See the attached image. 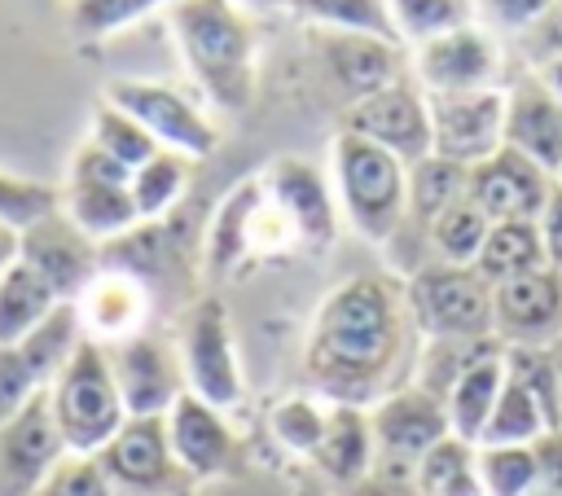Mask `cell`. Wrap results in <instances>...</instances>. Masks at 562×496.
<instances>
[{
	"instance_id": "1",
	"label": "cell",
	"mask_w": 562,
	"mask_h": 496,
	"mask_svg": "<svg viewBox=\"0 0 562 496\" xmlns=\"http://www.w3.org/2000/svg\"><path fill=\"white\" fill-rule=\"evenodd\" d=\"M417 329L404 303V277L364 272L334 285L307 329L303 369L329 404H378L404 386V364L417 360Z\"/></svg>"
},
{
	"instance_id": "2",
	"label": "cell",
	"mask_w": 562,
	"mask_h": 496,
	"mask_svg": "<svg viewBox=\"0 0 562 496\" xmlns=\"http://www.w3.org/2000/svg\"><path fill=\"white\" fill-rule=\"evenodd\" d=\"M167 26L193 88L220 114H246L259 83L255 22L237 0H171Z\"/></svg>"
},
{
	"instance_id": "3",
	"label": "cell",
	"mask_w": 562,
	"mask_h": 496,
	"mask_svg": "<svg viewBox=\"0 0 562 496\" xmlns=\"http://www.w3.org/2000/svg\"><path fill=\"white\" fill-rule=\"evenodd\" d=\"M329 184H334L338 215L356 237H364L369 246H391L400 237V224L408 211L404 158L338 127L329 140Z\"/></svg>"
},
{
	"instance_id": "4",
	"label": "cell",
	"mask_w": 562,
	"mask_h": 496,
	"mask_svg": "<svg viewBox=\"0 0 562 496\" xmlns=\"http://www.w3.org/2000/svg\"><path fill=\"white\" fill-rule=\"evenodd\" d=\"M44 395H48V408H53V421H57L66 452L97 456L119 435V426L127 421L119 382L110 373V356L92 338H79V347L57 369V377L48 382Z\"/></svg>"
},
{
	"instance_id": "5",
	"label": "cell",
	"mask_w": 562,
	"mask_h": 496,
	"mask_svg": "<svg viewBox=\"0 0 562 496\" xmlns=\"http://www.w3.org/2000/svg\"><path fill=\"white\" fill-rule=\"evenodd\" d=\"M404 303H408L417 342L492 334V285L474 268L417 263L404 277Z\"/></svg>"
},
{
	"instance_id": "6",
	"label": "cell",
	"mask_w": 562,
	"mask_h": 496,
	"mask_svg": "<svg viewBox=\"0 0 562 496\" xmlns=\"http://www.w3.org/2000/svg\"><path fill=\"white\" fill-rule=\"evenodd\" d=\"M180 369H184V391L198 395L202 404L233 413L246 395L241 382V360H237V342H233V325L228 312L215 294H202L189 303L184 320H180Z\"/></svg>"
},
{
	"instance_id": "7",
	"label": "cell",
	"mask_w": 562,
	"mask_h": 496,
	"mask_svg": "<svg viewBox=\"0 0 562 496\" xmlns=\"http://www.w3.org/2000/svg\"><path fill=\"white\" fill-rule=\"evenodd\" d=\"M369 430H373V470L413 478L417 461L448 439V413L443 399L417 386L413 377L395 391H386L378 404H369Z\"/></svg>"
},
{
	"instance_id": "8",
	"label": "cell",
	"mask_w": 562,
	"mask_h": 496,
	"mask_svg": "<svg viewBox=\"0 0 562 496\" xmlns=\"http://www.w3.org/2000/svg\"><path fill=\"white\" fill-rule=\"evenodd\" d=\"M97 461L114 496H193V478L171 452L167 417H127Z\"/></svg>"
},
{
	"instance_id": "9",
	"label": "cell",
	"mask_w": 562,
	"mask_h": 496,
	"mask_svg": "<svg viewBox=\"0 0 562 496\" xmlns=\"http://www.w3.org/2000/svg\"><path fill=\"white\" fill-rule=\"evenodd\" d=\"M105 101H114L119 110H127L154 140L158 149H176L193 162L211 158L220 149V127L206 119V110L184 97L171 83H154V79H110L105 83Z\"/></svg>"
},
{
	"instance_id": "10",
	"label": "cell",
	"mask_w": 562,
	"mask_h": 496,
	"mask_svg": "<svg viewBox=\"0 0 562 496\" xmlns=\"http://www.w3.org/2000/svg\"><path fill=\"white\" fill-rule=\"evenodd\" d=\"M408 70L422 92H474V88H505V48L501 35L483 22L443 31L417 48H408Z\"/></svg>"
},
{
	"instance_id": "11",
	"label": "cell",
	"mask_w": 562,
	"mask_h": 496,
	"mask_svg": "<svg viewBox=\"0 0 562 496\" xmlns=\"http://www.w3.org/2000/svg\"><path fill=\"white\" fill-rule=\"evenodd\" d=\"M430 154L461 167H479L505 145V88L474 92H426Z\"/></svg>"
},
{
	"instance_id": "12",
	"label": "cell",
	"mask_w": 562,
	"mask_h": 496,
	"mask_svg": "<svg viewBox=\"0 0 562 496\" xmlns=\"http://www.w3.org/2000/svg\"><path fill=\"white\" fill-rule=\"evenodd\" d=\"M259 180H263L272 206L290 219L299 250H312V255L334 250L342 215L334 202V184H329V176L316 171V162H307L299 154H281L259 171Z\"/></svg>"
},
{
	"instance_id": "13",
	"label": "cell",
	"mask_w": 562,
	"mask_h": 496,
	"mask_svg": "<svg viewBox=\"0 0 562 496\" xmlns=\"http://www.w3.org/2000/svg\"><path fill=\"white\" fill-rule=\"evenodd\" d=\"M105 356H110V373L119 382L127 417H162L184 395L180 351L162 334H149V329L132 334L123 342H110Z\"/></svg>"
},
{
	"instance_id": "14",
	"label": "cell",
	"mask_w": 562,
	"mask_h": 496,
	"mask_svg": "<svg viewBox=\"0 0 562 496\" xmlns=\"http://www.w3.org/2000/svg\"><path fill=\"white\" fill-rule=\"evenodd\" d=\"M342 132H356L382 149H391L404 162H417L430 154V110H426V92L408 79L378 88L360 101L342 105Z\"/></svg>"
},
{
	"instance_id": "15",
	"label": "cell",
	"mask_w": 562,
	"mask_h": 496,
	"mask_svg": "<svg viewBox=\"0 0 562 496\" xmlns=\"http://www.w3.org/2000/svg\"><path fill=\"white\" fill-rule=\"evenodd\" d=\"M18 259L31 272H40L61 303H75L101 272V246L88 233H79L61 206L18 233Z\"/></svg>"
},
{
	"instance_id": "16",
	"label": "cell",
	"mask_w": 562,
	"mask_h": 496,
	"mask_svg": "<svg viewBox=\"0 0 562 496\" xmlns=\"http://www.w3.org/2000/svg\"><path fill=\"white\" fill-rule=\"evenodd\" d=\"M492 334L501 347H553L562 338V272L536 268L496 281Z\"/></svg>"
},
{
	"instance_id": "17",
	"label": "cell",
	"mask_w": 562,
	"mask_h": 496,
	"mask_svg": "<svg viewBox=\"0 0 562 496\" xmlns=\"http://www.w3.org/2000/svg\"><path fill=\"white\" fill-rule=\"evenodd\" d=\"M312 48L325 57L329 79L347 101H360L378 88H391L408 79V48L382 35H360V31H312Z\"/></svg>"
},
{
	"instance_id": "18",
	"label": "cell",
	"mask_w": 562,
	"mask_h": 496,
	"mask_svg": "<svg viewBox=\"0 0 562 496\" xmlns=\"http://www.w3.org/2000/svg\"><path fill=\"white\" fill-rule=\"evenodd\" d=\"M553 193V176L531 162L527 154L501 145L492 158L470 167V189L465 198L496 224V219H536Z\"/></svg>"
},
{
	"instance_id": "19",
	"label": "cell",
	"mask_w": 562,
	"mask_h": 496,
	"mask_svg": "<svg viewBox=\"0 0 562 496\" xmlns=\"http://www.w3.org/2000/svg\"><path fill=\"white\" fill-rule=\"evenodd\" d=\"M66 456L48 395L40 391L13 421L0 426V496H31Z\"/></svg>"
},
{
	"instance_id": "20",
	"label": "cell",
	"mask_w": 562,
	"mask_h": 496,
	"mask_svg": "<svg viewBox=\"0 0 562 496\" xmlns=\"http://www.w3.org/2000/svg\"><path fill=\"white\" fill-rule=\"evenodd\" d=\"M162 417H167L171 452H176L180 470L193 483L224 478L237 465V435H233V426L220 408H211V404H202L198 395L184 391Z\"/></svg>"
},
{
	"instance_id": "21",
	"label": "cell",
	"mask_w": 562,
	"mask_h": 496,
	"mask_svg": "<svg viewBox=\"0 0 562 496\" xmlns=\"http://www.w3.org/2000/svg\"><path fill=\"white\" fill-rule=\"evenodd\" d=\"M75 312H79V329L83 338L110 347V342H123L132 334H145L149 329V312H154V290L127 272H114V268H101L92 277V285L75 298Z\"/></svg>"
},
{
	"instance_id": "22",
	"label": "cell",
	"mask_w": 562,
	"mask_h": 496,
	"mask_svg": "<svg viewBox=\"0 0 562 496\" xmlns=\"http://www.w3.org/2000/svg\"><path fill=\"white\" fill-rule=\"evenodd\" d=\"M505 145L540 162L549 176L562 167V97H553L536 70L505 88Z\"/></svg>"
},
{
	"instance_id": "23",
	"label": "cell",
	"mask_w": 562,
	"mask_h": 496,
	"mask_svg": "<svg viewBox=\"0 0 562 496\" xmlns=\"http://www.w3.org/2000/svg\"><path fill=\"white\" fill-rule=\"evenodd\" d=\"M312 470L338 487H356L360 478L373 474V430H369V408L360 404H329L325 435L312 452Z\"/></svg>"
},
{
	"instance_id": "24",
	"label": "cell",
	"mask_w": 562,
	"mask_h": 496,
	"mask_svg": "<svg viewBox=\"0 0 562 496\" xmlns=\"http://www.w3.org/2000/svg\"><path fill=\"white\" fill-rule=\"evenodd\" d=\"M259 202H263V180H259V176L233 184V189L220 198V206H215L211 219H206V237H202L206 272L233 277L241 263H250V224H255Z\"/></svg>"
},
{
	"instance_id": "25",
	"label": "cell",
	"mask_w": 562,
	"mask_h": 496,
	"mask_svg": "<svg viewBox=\"0 0 562 496\" xmlns=\"http://www.w3.org/2000/svg\"><path fill=\"white\" fill-rule=\"evenodd\" d=\"M501 386H505V347L474 360L443 395V413H448V430L465 443H479L483 439V426L492 421V408L501 399Z\"/></svg>"
},
{
	"instance_id": "26",
	"label": "cell",
	"mask_w": 562,
	"mask_h": 496,
	"mask_svg": "<svg viewBox=\"0 0 562 496\" xmlns=\"http://www.w3.org/2000/svg\"><path fill=\"white\" fill-rule=\"evenodd\" d=\"M61 211L97 246H105V241H114V237H123L140 224V211H136L127 184H66L61 189Z\"/></svg>"
},
{
	"instance_id": "27",
	"label": "cell",
	"mask_w": 562,
	"mask_h": 496,
	"mask_svg": "<svg viewBox=\"0 0 562 496\" xmlns=\"http://www.w3.org/2000/svg\"><path fill=\"white\" fill-rule=\"evenodd\" d=\"M465 189H470V167H461L452 158L426 154V158L408 162V211H404V224H413L422 233V241H426L430 219L443 215L452 202H461Z\"/></svg>"
},
{
	"instance_id": "28",
	"label": "cell",
	"mask_w": 562,
	"mask_h": 496,
	"mask_svg": "<svg viewBox=\"0 0 562 496\" xmlns=\"http://www.w3.org/2000/svg\"><path fill=\"white\" fill-rule=\"evenodd\" d=\"M57 307H61V298L48 290V281L40 272H31L22 259L13 268H4L0 272V347H13L26 334H35Z\"/></svg>"
},
{
	"instance_id": "29",
	"label": "cell",
	"mask_w": 562,
	"mask_h": 496,
	"mask_svg": "<svg viewBox=\"0 0 562 496\" xmlns=\"http://www.w3.org/2000/svg\"><path fill=\"white\" fill-rule=\"evenodd\" d=\"M536 268H549L544 263V241H540V228L536 219H496L487 228V241L474 259V272L496 285L505 277H518V272H536Z\"/></svg>"
},
{
	"instance_id": "30",
	"label": "cell",
	"mask_w": 562,
	"mask_h": 496,
	"mask_svg": "<svg viewBox=\"0 0 562 496\" xmlns=\"http://www.w3.org/2000/svg\"><path fill=\"white\" fill-rule=\"evenodd\" d=\"M417 496H483L479 483V443H465L457 435L439 439L413 470Z\"/></svg>"
},
{
	"instance_id": "31",
	"label": "cell",
	"mask_w": 562,
	"mask_h": 496,
	"mask_svg": "<svg viewBox=\"0 0 562 496\" xmlns=\"http://www.w3.org/2000/svg\"><path fill=\"white\" fill-rule=\"evenodd\" d=\"M189 180H193V158H184L176 149H158L149 162H140L127 180L140 219H167L184 202Z\"/></svg>"
},
{
	"instance_id": "32",
	"label": "cell",
	"mask_w": 562,
	"mask_h": 496,
	"mask_svg": "<svg viewBox=\"0 0 562 496\" xmlns=\"http://www.w3.org/2000/svg\"><path fill=\"white\" fill-rule=\"evenodd\" d=\"M487 228L492 219L470 202H452L443 215L430 219L426 228V246H430V263H452V268H474L483 241H487Z\"/></svg>"
},
{
	"instance_id": "33",
	"label": "cell",
	"mask_w": 562,
	"mask_h": 496,
	"mask_svg": "<svg viewBox=\"0 0 562 496\" xmlns=\"http://www.w3.org/2000/svg\"><path fill=\"white\" fill-rule=\"evenodd\" d=\"M501 351V338L487 334V338H426L417 342V360H413V382L426 386L430 395H448V386L483 356Z\"/></svg>"
},
{
	"instance_id": "34",
	"label": "cell",
	"mask_w": 562,
	"mask_h": 496,
	"mask_svg": "<svg viewBox=\"0 0 562 496\" xmlns=\"http://www.w3.org/2000/svg\"><path fill=\"white\" fill-rule=\"evenodd\" d=\"M549 430H553V421H549V413L540 408V399H536L518 377H509V369H505V386H501V399H496V408H492V421L483 426L479 448L536 443V439L549 435Z\"/></svg>"
},
{
	"instance_id": "35",
	"label": "cell",
	"mask_w": 562,
	"mask_h": 496,
	"mask_svg": "<svg viewBox=\"0 0 562 496\" xmlns=\"http://www.w3.org/2000/svg\"><path fill=\"white\" fill-rule=\"evenodd\" d=\"M285 9L303 18L312 31H360L400 44L386 0H285Z\"/></svg>"
},
{
	"instance_id": "36",
	"label": "cell",
	"mask_w": 562,
	"mask_h": 496,
	"mask_svg": "<svg viewBox=\"0 0 562 496\" xmlns=\"http://www.w3.org/2000/svg\"><path fill=\"white\" fill-rule=\"evenodd\" d=\"M386 9H391V22H395V35L404 48H417L443 31L479 22L474 0H386Z\"/></svg>"
},
{
	"instance_id": "37",
	"label": "cell",
	"mask_w": 562,
	"mask_h": 496,
	"mask_svg": "<svg viewBox=\"0 0 562 496\" xmlns=\"http://www.w3.org/2000/svg\"><path fill=\"white\" fill-rule=\"evenodd\" d=\"M167 4L171 0H66V31L75 44H97Z\"/></svg>"
},
{
	"instance_id": "38",
	"label": "cell",
	"mask_w": 562,
	"mask_h": 496,
	"mask_svg": "<svg viewBox=\"0 0 562 496\" xmlns=\"http://www.w3.org/2000/svg\"><path fill=\"white\" fill-rule=\"evenodd\" d=\"M88 140L92 145H101L114 162H123L127 171H136L140 162H149L154 154H158V140L127 114V110H119L114 101H97V110H92V127H88Z\"/></svg>"
},
{
	"instance_id": "39",
	"label": "cell",
	"mask_w": 562,
	"mask_h": 496,
	"mask_svg": "<svg viewBox=\"0 0 562 496\" xmlns=\"http://www.w3.org/2000/svg\"><path fill=\"white\" fill-rule=\"evenodd\" d=\"M325 417H329V399L321 395H290L281 404H272L268 413V426H272V439L299 456V461H312L321 435H325Z\"/></svg>"
},
{
	"instance_id": "40",
	"label": "cell",
	"mask_w": 562,
	"mask_h": 496,
	"mask_svg": "<svg viewBox=\"0 0 562 496\" xmlns=\"http://www.w3.org/2000/svg\"><path fill=\"white\" fill-rule=\"evenodd\" d=\"M479 483H483V496H536L540 492L536 448L531 443L479 448Z\"/></svg>"
},
{
	"instance_id": "41",
	"label": "cell",
	"mask_w": 562,
	"mask_h": 496,
	"mask_svg": "<svg viewBox=\"0 0 562 496\" xmlns=\"http://www.w3.org/2000/svg\"><path fill=\"white\" fill-rule=\"evenodd\" d=\"M57 206H61V189H53L44 180H26V176L0 171V224L22 233L26 224H35L40 215H48Z\"/></svg>"
},
{
	"instance_id": "42",
	"label": "cell",
	"mask_w": 562,
	"mask_h": 496,
	"mask_svg": "<svg viewBox=\"0 0 562 496\" xmlns=\"http://www.w3.org/2000/svg\"><path fill=\"white\" fill-rule=\"evenodd\" d=\"M40 391H48V382L35 369V360L26 356V347L22 342L0 347V426L13 421Z\"/></svg>"
},
{
	"instance_id": "43",
	"label": "cell",
	"mask_w": 562,
	"mask_h": 496,
	"mask_svg": "<svg viewBox=\"0 0 562 496\" xmlns=\"http://www.w3.org/2000/svg\"><path fill=\"white\" fill-rule=\"evenodd\" d=\"M31 496H114V487H110L97 456L66 452Z\"/></svg>"
},
{
	"instance_id": "44",
	"label": "cell",
	"mask_w": 562,
	"mask_h": 496,
	"mask_svg": "<svg viewBox=\"0 0 562 496\" xmlns=\"http://www.w3.org/2000/svg\"><path fill=\"white\" fill-rule=\"evenodd\" d=\"M558 0H474V18L496 35H522L531 31Z\"/></svg>"
},
{
	"instance_id": "45",
	"label": "cell",
	"mask_w": 562,
	"mask_h": 496,
	"mask_svg": "<svg viewBox=\"0 0 562 496\" xmlns=\"http://www.w3.org/2000/svg\"><path fill=\"white\" fill-rule=\"evenodd\" d=\"M132 171L123 162H114L101 145L83 140L75 154H70V171H66V184H127Z\"/></svg>"
},
{
	"instance_id": "46",
	"label": "cell",
	"mask_w": 562,
	"mask_h": 496,
	"mask_svg": "<svg viewBox=\"0 0 562 496\" xmlns=\"http://www.w3.org/2000/svg\"><path fill=\"white\" fill-rule=\"evenodd\" d=\"M536 228H540V241H544V263L553 272H562V184L553 180V193L544 202V211L536 215Z\"/></svg>"
},
{
	"instance_id": "47",
	"label": "cell",
	"mask_w": 562,
	"mask_h": 496,
	"mask_svg": "<svg viewBox=\"0 0 562 496\" xmlns=\"http://www.w3.org/2000/svg\"><path fill=\"white\" fill-rule=\"evenodd\" d=\"M531 448H536V465H540V492L562 496V430L540 435Z\"/></svg>"
},
{
	"instance_id": "48",
	"label": "cell",
	"mask_w": 562,
	"mask_h": 496,
	"mask_svg": "<svg viewBox=\"0 0 562 496\" xmlns=\"http://www.w3.org/2000/svg\"><path fill=\"white\" fill-rule=\"evenodd\" d=\"M536 75H540V83H544L553 97H562V53H558V57H549L544 66H536Z\"/></svg>"
},
{
	"instance_id": "49",
	"label": "cell",
	"mask_w": 562,
	"mask_h": 496,
	"mask_svg": "<svg viewBox=\"0 0 562 496\" xmlns=\"http://www.w3.org/2000/svg\"><path fill=\"white\" fill-rule=\"evenodd\" d=\"M13 263H18V228L0 224V272L13 268Z\"/></svg>"
},
{
	"instance_id": "50",
	"label": "cell",
	"mask_w": 562,
	"mask_h": 496,
	"mask_svg": "<svg viewBox=\"0 0 562 496\" xmlns=\"http://www.w3.org/2000/svg\"><path fill=\"white\" fill-rule=\"evenodd\" d=\"M549 351H553V369H558V408H562V338Z\"/></svg>"
},
{
	"instance_id": "51",
	"label": "cell",
	"mask_w": 562,
	"mask_h": 496,
	"mask_svg": "<svg viewBox=\"0 0 562 496\" xmlns=\"http://www.w3.org/2000/svg\"><path fill=\"white\" fill-rule=\"evenodd\" d=\"M237 4H285V0H237Z\"/></svg>"
},
{
	"instance_id": "52",
	"label": "cell",
	"mask_w": 562,
	"mask_h": 496,
	"mask_svg": "<svg viewBox=\"0 0 562 496\" xmlns=\"http://www.w3.org/2000/svg\"><path fill=\"white\" fill-rule=\"evenodd\" d=\"M536 496H558V492H536Z\"/></svg>"
},
{
	"instance_id": "53",
	"label": "cell",
	"mask_w": 562,
	"mask_h": 496,
	"mask_svg": "<svg viewBox=\"0 0 562 496\" xmlns=\"http://www.w3.org/2000/svg\"><path fill=\"white\" fill-rule=\"evenodd\" d=\"M553 180H558V184H562V167H558V176H553Z\"/></svg>"
}]
</instances>
